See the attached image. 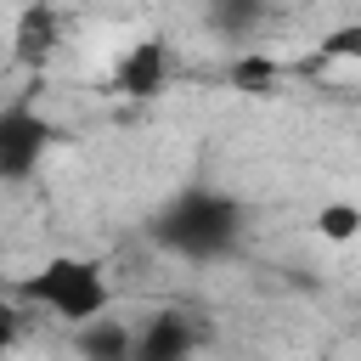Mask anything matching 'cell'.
I'll return each mask as SVG.
<instances>
[{
  "mask_svg": "<svg viewBox=\"0 0 361 361\" xmlns=\"http://www.w3.org/2000/svg\"><path fill=\"white\" fill-rule=\"evenodd\" d=\"M147 237L175 254V259H192V265H209V259H226L243 248L248 237V209L237 192H220V186H180L152 220H147Z\"/></svg>",
  "mask_w": 361,
  "mask_h": 361,
  "instance_id": "6da1fadb",
  "label": "cell"
},
{
  "mask_svg": "<svg viewBox=\"0 0 361 361\" xmlns=\"http://www.w3.org/2000/svg\"><path fill=\"white\" fill-rule=\"evenodd\" d=\"M51 141H56V124L34 102L0 107V180H28L51 152Z\"/></svg>",
  "mask_w": 361,
  "mask_h": 361,
  "instance_id": "3957f363",
  "label": "cell"
},
{
  "mask_svg": "<svg viewBox=\"0 0 361 361\" xmlns=\"http://www.w3.org/2000/svg\"><path fill=\"white\" fill-rule=\"evenodd\" d=\"M62 45V11L56 0H23L17 23H11V62L23 73H45L51 56Z\"/></svg>",
  "mask_w": 361,
  "mask_h": 361,
  "instance_id": "277c9868",
  "label": "cell"
},
{
  "mask_svg": "<svg viewBox=\"0 0 361 361\" xmlns=\"http://www.w3.org/2000/svg\"><path fill=\"white\" fill-rule=\"evenodd\" d=\"M11 344H17V310H11V305H6V293H0V355H6Z\"/></svg>",
  "mask_w": 361,
  "mask_h": 361,
  "instance_id": "7c38bea8",
  "label": "cell"
},
{
  "mask_svg": "<svg viewBox=\"0 0 361 361\" xmlns=\"http://www.w3.org/2000/svg\"><path fill=\"white\" fill-rule=\"evenodd\" d=\"M322 56H344V62H350V56H361V28H355V23L333 28V34L322 39Z\"/></svg>",
  "mask_w": 361,
  "mask_h": 361,
  "instance_id": "8fae6325",
  "label": "cell"
},
{
  "mask_svg": "<svg viewBox=\"0 0 361 361\" xmlns=\"http://www.w3.org/2000/svg\"><path fill=\"white\" fill-rule=\"evenodd\" d=\"M226 79H231V90H243V96H265V90L282 79V62H276L271 51L237 45V56L226 62Z\"/></svg>",
  "mask_w": 361,
  "mask_h": 361,
  "instance_id": "9c48e42d",
  "label": "cell"
},
{
  "mask_svg": "<svg viewBox=\"0 0 361 361\" xmlns=\"http://www.w3.org/2000/svg\"><path fill=\"white\" fill-rule=\"evenodd\" d=\"M79 355H90V361H124L130 355V327L124 322H113L107 310H96V316H85L79 322Z\"/></svg>",
  "mask_w": 361,
  "mask_h": 361,
  "instance_id": "ba28073f",
  "label": "cell"
},
{
  "mask_svg": "<svg viewBox=\"0 0 361 361\" xmlns=\"http://www.w3.org/2000/svg\"><path fill=\"white\" fill-rule=\"evenodd\" d=\"M265 17H271V0H203V23L226 45H248L265 28Z\"/></svg>",
  "mask_w": 361,
  "mask_h": 361,
  "instance_id": "52a82bcc",
  "label": "cell"
},
{
  "mask_svg": "<svg viewBox=\"0 0 361 361\" xmlns=\"http://www.w3.org/2000/svg\"><path fill=\"white\" fill-rule=\"evenodd\" d=\"M23 293L45 310H56L62 322H85L96 310L113 305V288H107V271L102 259H85V254H51L34 276H23Z\"/></svg>",
  "mask_w": 361,
  "mask_h": 361,
  "instance_id": "7a4b0ae2",
  "label": "cell"
},
{
  "mask_svg": "<svg viewBox=\"0 0 361 361\" xmlns=\"http://www.w3.org/2000/svg\"><path fill=\"white\" fill-rule=\"evenodd\" d=\"M197 344H203V333H197L192 316H180V310H158V316H147L141 333H130V355H135V361H180V355H192Z\"/></svg>",
  "mask_w": 361,
  "mask_h": 361,
  "instance_id": "8992f818",
  "label": "cell"
},
{
  "mask_svg": "<svg viewBox=\"0 0 361 361\" xmlns=\"http://www.w3.org/2000/svg\"><path fill=\"white\" fill-rule=\"evenodd\" d=\"M355 226H361V209H355V203H322V209H316V231H322L327 243H350Z\"/></svg>",
  "mask_w": 361,
  "mask_h": 361,
  "instance_id": "30bf717a",
  "label": "cell"
},
{
  "mask_svg": "<svg viewBox=\"0 0 361 361\" xmlns=\"http://www.w3.org/2000/svg\"><path fill=\"white\" fill-rule=\"evenodd\" d=\"M164 85H169V39L164 34H147V39H135L118 56L113 90L130 96V102H152V96H164Z\"/></svg>",
  "mask_w": 361,
  "mask_h": 361,
  "instance_id": "5b68a950",
  "label": "cell"
}]
</instances>
